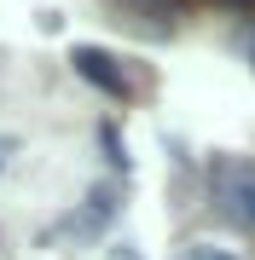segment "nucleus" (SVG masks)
<instances>
[{"label":"nucleus","instance_id":"f257e3e1","mask_svg":"<svg viewBox=\"0 0 255 260\" xmlns=\"http://www.w3.org/2000/svg\"><path fill=\"white\" fill-rule=\"evenodd\" d=\"M209 197L238 232H255V162L249 156H220L209 168Z\"/></svg>","mask_w":255,"mask_h":260},{"label":"nucleus","instance_id":"f03ea898","mask_svg":"<svg viewBox=\"0 0 255 260\" xmlns=\"http://www.w3.org/2000/svg\"><path fill=\"white\" fill-rule=\"evenodd\" d=\"M70 64H76V75H81V81H93L99 93H110V99L128 93V75L116 70L110 52H99V47H76V52H70Z\"/></svg>","mask_w":255,"mask_h":260},{"label":"nucleus","instance_id":"7ed1b4c3","mask_svg":"<svg viewBox=\"0 0 255 260\" xmlns=\"http://www.w3.org/2000/svg\"><path fill=\"white\" fill-rule=\"evenodd\" d=\"M116 214V191L110 185H93L87 191V208H81V220H76V232H99L104 220Z\"/></svg>","mask_w":255,"mask_h":260},{"label":"nucleus","instance_id":"20e7f679","mask_svg":"<svg viewBox=\"0 0 255 260\" xmlns=\"http://www.w3.org/2000/svg\"><path fill=\"white\" fill-rule=\"evenodd\" d=\"M180 260H238V254H232V249H215V243H191Z\"/></svg>","mask_w":255,"mask_h":260},{"label":"nucleus","instance_id":"39448f33","mask_svg":"<svg viewBox=\"0 0 255 260\" xmlns=\"http://www.w3.org/2000/svg\"><path fill=\"white\" fill-rule=\"evenodd\" d=\"M12 156H18V139H12V133H0V174H6Z\"/></svg>","mask_w":255,"mask_h":260},{"label":"nucleus","instance_id":"423d86ee","mask_svg":"<svg viewBox=\"0 0 255 260\" xmlns=\"http://www.w3.org/2000/svg\"><path fill=\"white\" fill-rule=\"evenodd\" d=\"M110 260H139V254H133V249H116V254H110Z\"/></svg>","mask_w":255,"mask_h":260},{"label":"nucleus","instance_id":"0eeeda50","mask_svg":"<svg viewBox=\"0 0 255 260\" xmlns=\"http://www.w3.org/2000/svg\"><path fill=\"white\" fill-rule=\"evenodd\" d=\"M249 58H255V35H249Z\"/></svg>","mask_w":255,"mask_h":260}]
</instances>
